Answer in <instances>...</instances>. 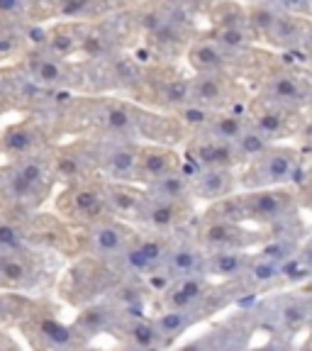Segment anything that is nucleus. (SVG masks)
Instances as JSON below:
<instances>
[{
	"instance_id": "1",
	"label": "nucleus",
	"mask_w": 312,
	"mask_h": 351,
	"mask_svg": "<svg viewBox=\"0 0 312 351\" xmlns=\"http://www.w3.org/2000/svg\"><path fill=\"white\" fill-rule=\"evenodd\" d=\"M307 161L298 142H274L239 166V191L271 186H298Z\"/></svg>"
},
{
	"instance_id": "2",
	"label": "nucleus",
	"mask_w": 312,
	"mask_h": 351,
	"mask_svg": "<svg viewBox=\"0 0 312 351\" xmlns=\"http://www.w3.org/2000/svg\"><path fill=\"white\" fill-rule=\"evenodd\" d=\"M239 197L244 208V219L249 225L263 227L269 232L288 225L305 213L300 205L298 186L252 188V191H239Z\"/></svg>"
},
{
	"instance_id": "3",
	"label": "nucleus",
	"mask_w": 312,
	"mask_h": 351,
	"mask_svg": "<svg viewBox=\"0 0 312 351\" xmlns=\"http://www.w3.org/2000/svg\"><path fill=\"white\" fill-rule=\"evenodd\" d=\"M244 112L249 125L271 142H298L307 122L305 110L276 103L259 93H252Z\"/></svg>"
},
{
	"instance_id": "4",
	"label": "nucleus",
	"mask_w": 312,
	"mask_h": 351,
	"mask_svg": "<svg viewBox=\"0 0 312 351\" xmlns=\"http://www.w3.org/2000/svg\"><path fill=\"white\" fill-rule=\"evenodd\" d=\"M56 213L66 222L78 227L93 225L110 215L108 195H105V178H91V181L69 183L56 195Z\"/></svg>"
},
{
	"instance_id": "5",
	"label": "nucleus",
	"mask_w": 312,
	"mask_h": 351,
	"mask_svg": "<svg viewBox=\"0 0 312 351\" xmlns=\"http://www.w3.org/2000/svg\"><path fill=\"white\" fill-rule=\"evenodd\" d=\"M137 230L132 222L120 217H103L93 225L81 227L78 234V252L91 254V256L105 258V261H117L127 249L137 241Z\"/></svg>"
},
{
	"instance_id": "6",
	"label": "nucleus",
	"mask_w": 312,
	"mask_h": 351,
	"mask_svg": "<svg viewBox=\"0 0 312 351\" xmlns=\"http://www.w3.org/2000/svg\"><path fill=\"white\" fill-rule=\"evenodd\" d=\"M193 234L197 237V241L208 252H215V249H249V252H254L269 237V230L249 225V222H235V219L200 215Z\"/></svg>"
},
{
	"instance_id": "7",
	"label": "nucleus",
	"mask_w": 312,
	"mask_h": 351,
	"mask_svg": "<svg viewBox=\"0 0 312 351\" xmlns=\"http://www.w3.org/2000/svg\"><path fill=\"white\" fill-rule=\"evenodd\" d=\"M193 103L210 110H247L252 98L244 78L235 73H193Z\"/></svg>"
},
{
	"instance_id": "8",
	"label": "nucleus",
	"mask_w": 312,
	"mask_h": 351,
	"mask_svg": "<svg viewBox=\"0 0 312 351\" xmlns=\"http://www.w3.org/2000/svg\"><path fill=\"white\" fill-rule=\"evenodd\" d=\"M49 164L54 178L64 186L98 178V139H76L49 149Z\"/></svg>"
},
{
	"instance_id": "9",
	"label": "nucleus",
	"mask_w": 312,
	"mask_h": 351,
	"mask_svg": "<svg viewBox=\"0 0 312 351\" xmlns=\"http://www.w3.org/2000/svg\"><path fill=\"white\" fill-rule=\"evenodd\" d=\"M147 112L125 100L98 98L86 105V120L93 122L103 137H134L142 134Z\"/></svg>"
},
{
	"instance_id": "10",
	"label": "nucleus",
	"mask_w": 312,
	"mask_h": 351,
	"mask_svg": "<svg viewBox=\"0 0 312 351\" xmlns=\"http://www.w3.org/2000/svg\"><path fill=\"white\" fill-rule=\"evenodd\" d=\"M112 263L115 261H105L98 256H86L69 271V280H66V298L71 302H95V298L103 295V293L112 291L115 285V276H112Z\"/></svg>"
},
{
	"instance_id": "11",
	"label": "nucleus",
	"mask_w": 312,
	"mask_h": 351,
	"mask_svg": "<svg viewBox=\"0 0 312 351\" xmlns=\"http://www.w3.org/2000/svg\"><path fill=\"white\" fill-rule=\"evenodd\" d=\"M20 329L29 339L32 346L39 349H76L86 346L81 335L73 324H66L54 313H47L42 305H34V310L25 319H20Z\"/></svg>"
},
{
	"instance_id": "12",
	"label": "nucleus",
	"mask_w": 312,
	"mask_h": 351,
	"mask_svg": "<svg viewBox=\"0 0 312 351\" xmlns=\"http://www.w3.org/2000/svg\"><path fill=\"white\" fill-rule=\"evenodd\" d=\"M47 276L42 258L34 247L0 252V291H34Z\"/></svg>"
},
{
	"instance_id": "13",
	"label": "nucleus",
	"mask_w": 312,
	"mask_h": 351,
	"mask_svg": "<svg viewBox=\"0 0 312 351\" xmlns=\"http://www.w3.org/2000/svg\"><path fill=\"white\" fill-rule=\"evenodd\" d=\"M139 159V142L134 137H100L98 169L103 178L134 181Z\"/></svg>"
},
{
	"instance_id": "14",
	"label": "nucleus",
	"mask_w": 312,
	"mask_h": 351,
	"mask_svg": "<svg viewBox=\"0 0 312 351\" xmlns=\"http://www.w3.org/2000/svg\"><path fill=\"white\" fill-rule=\"evenodd\" d=\"M183 171L193 181V197L203 203H215L222 197L239 191V169H225V166H195L193 161H183Z\"/></svg>"
},
{
	"instance_id": "15",
	"label": "nucleus",
	"mask_w": 312,
	"mask_h": 351,
	"mask_svg": "<svg viewBox=\"0 0 312 351\" xmlns=\"http://www.w3.org/2000/svg\"><path fill=\"white\" fill-rule=\"evenodd\" d=\"M310 25H312V17L298 15V12H291L278 5V12H276L271 27L261 37V47H266L271 51H278V54L296 56L300 51L302 39H305Z\"/></svg>"
},
{
	"instance_id": "16",
	"label": "nucleus",
	"mask_w": 312,
	"mask_h": 351,
	"mask_svg": "<svg viewBox=\"0 0 312 351\" xmlns=\"http://www.w3.org/2000/svg\"><path fill=\"white\" fill-rule=\"evenodd\" d=\"M22 71L42 88H73L83 81L81 71L73 69L69 59H56L44 51H29L22 61Z\"/></svg>"
},
{
	"instance_id": "17",
	"label": "nucleus",
	"mask_w": 312,
	"mask_h": 351,
	"mask_svg": "<svg viewBox=\"0 0 312 351\" xmlns=\"http://www.w3.org/2000/svg\"><path fill=\"white\" fill-rule=\"evenodd\" d=\"M193 219V200H171V197L149 195L137 225L152 232H181Z\"/></svg>"
},
{
	"instance_id": "18",
	"label": "nucleus",
	"mask_w": 312,
	"mask_h": 351,
	"mask_svg": "<svg viewBox=\"0 0 312 351\" xmlns=\"http://www.w3.org/2000/svg\"><path fill=\"white\" fill-rule=\"evenodd\" d=\"M183 156H186L188 161H193L195 166H205V169H210V166L239 169V166L244 164L235 142L210 137V134H191V137L186 139Z\"/></svg>"
},
{
	"instance_id": "19",
	"label": "nucleus",
	"mask_w": 312,
	"mask_h": 351,
	"mask_svg": "<svg viewBox=\"0 0 312 351\" xmlns=\"http://www.w3.org/2000/svg\"><path fill=\"white\" fill-rule=\"evenodd\" d=\"M47 149H49V134L34 117H25L0 132V152L3 156H8V161L27 154L47 152Z\"/></svg>"
},
{
	"instance_id": "20",
	"label": "nucleus",
	"mask_w": 312,
	"mask_h": 351,
	"mask_svg": "<svg viewBox=\"0 0 312 351\" xmlns=\"http://www.w3.org/2000/svg\"><path fill=\"white\" fill-rule=\"evenodd\" d=\"M183 161H186V156H183L176 147H171V144H161V142L139 144L137 176H134V181L147 186V183L156 181V178H161V176L181 171Z\"/></svg>"
},
{
	"instance_id": "21",
	"label": "nucleus",
	"mask_w": 312,
	"mask_h": 351,
	"mask_svg": "<svg viewBox=\"0 0 312 351\" xmlns=\"http://www.w3.org/2000/svg\"><path fill=\"white\" fill-rule=\"evenodd\" d=\"M105 195H108L110 215L112 217L127 219L132 225H137L149 193L137 181H112V178H105Z\"/></svg>"
},
{
	"instance_id": "22",
	"label": "nucleus",
	"mask_w": 312,
	"mask_h": 351,
	"mask_svg": "<svg viewBox=\"0 0 312 351\" xmlns=\"http://www.w3.org/2000/svg\"><path fill=\"white\" fill-rule=\"evenodd\" d=\"M205 256L208 249L197 241V237H173L171 252L166 256L164 269L171 274V278H183V276L205 274Z\"/></svg>"
},
{
	"instance_id": "23",
	"label": "nucleus",
	"mask_w": 312,
	"mask_h": 351,
	"mask_svg": "<svg viewBox=\"0 0 312 351\" xmlns=\"http://www.w3.org/2000/svg\"><path fill=\"white\" fill-rule=\"evenodd\" d=\"M112 335L127 349H161V346H166L154 317H144V315L120 317V322L112 329Z\"/></svg>"
},
{
	"instance_id": "24",
	"label": "nucleus",
	"mask_w": 312,
	"mask_h": 351,
	"mask_svg": "<svg viewBox=\"0 0 312 351\" xmlns=\"http://www.w3.org/2000/svg\"><path fill=\"white\" fill-rule=\"evenodd\" d=\"M120 322V310H117L112 302H88L78 310L76 319H73V327L81 335V339L91 341L93 337H100L105 332H112L115 324Z\"/></svg>"
},
{
	"instance_id": "25",
	"label": "nucleus",
	"mask_w": 312,
	"mask_h": 351,
	"mask_svg": "<svg viewBox=\"0 0 312 351\" xmlns=\"http://www.w3.org/2000/svg\"><path fill=\"white\" fill-rule=\"evenodd\" d=\"M244 293H271L283 285V263L254 252L247 271L239 278Z\"/></svg>"
},
{
	"instance_id": "26",
	"label": "nucleus",
	"mask_w": 312,
	"mask_h": 351,
	"mask_svg": "<svg viewBox=\"0 0 312 351\" xmlns=\"http://www.w3.org/2000/svg\"><path fill=\"white\" fill-rule=\"evenodd\" d=\"M249 249H215L208 252L205 256V274L213 280L219 283H230V280H239L247 271L249 261H252Z\"/></svg>"
},
{
	"instance_id": "27",
	"label": "nucleus",
	"mask_w": 312,
	"mask_h": 351,
	"mask_svg": "<svg viewBox=\"0 0 312 351\" xmlns=\"http://www.w3.org/2000/svg\"><path fill=\"white\" fill-rule=\"evenodd\" d=\"M83 22L78 20H66L59 22L56 27L49 29V37L44 44V54H51L56 59H71L73 54L81 51V37H83Z\"/></svg>"
},
{
	"instance_id": "28",
	"label": "nucleus",
	"mask_w": 312,
	"mask_h": 351,
	"mask_svg": "<svg viewBox=\"0 0 312 351\" xmlns=\"http://www.w3.org/2000/svg\"><path fill=\"white\" fill-rule=\"evenodd\" d=\"M34 213H15V210L0 208V252L32 247L27 234V219Z\"/></svg>"
},
{
	"instance_id": "29",
	"label": "nucleus",
	"mask_w": 312,
	"mask_h": 351,
	"mask_svg": "<svg viewBox=\"0 0 312 351\" xmlns=\"http://www.w3.org/2000/svg\"><path fill=\"white\" fill-rule=\"evenodd\" d=\"M78 54H83L88 61H108L110 56L117 54L115 37L105 27L86 25V27H83V37H81V51H78Z\"/></svg>"
},
{
	"instance_id": "30",
	"label": "nucleus",
	"mask_w": 312,
	"mask_h": 351,
	"mask_svg": "<svg viewBox=\"0 0 312 351\" xmlns=\"http://www.w3.org/2000/svg\"><path fill=\"white\" fill-rule=\"evenodd\" d=\"M147 193L154 197H171V200H195L193 197V181L186 171H173L169 176H161L156 181L147 183Z\"/></svg>"
},
{
	"instance_id": "31",
	"label": "nucleus",
	"mask_w": 312,
	"mask_h": 351,
	"mask_svg": "<svg viewBox=\"0 0 312 351\" xmlns=\"http://www.w3.org/2000/svg\"><path fill=\"white\" fill-rule=\"evenodd\" d=\"M200 319H203V315L188 313V310H161V313L154 317V322H156L166 346H169V344H173L178 337L186 335L188 329L200 322Z\"/></svg>"
},
{
	"instance_id": "32",
	"label": "nucleus",
	"mask_w": 312,
	"mask_h": 351,
	"mask_svg": "<svg viewBox=\"0 0 312 351\" xmlns=\"http://www.w3.org/2000/svg\"><path fill=\"white\" fill-rule=\"evenodd\" d=\"M37 300L27 298L20 291H0V327L5 324H20L34 310Z\"/></svg>"
},
{
	"instance_id": "33",
	"label": "nucleus",
	"mask_w": 312,
	"mask_h": 351,
	"mask_svg": "<svg viewBox=\"0 0 312 351\" xmlns=\"http://www.w3.org/2000/svg\"><path fill=\"white\" fill-rule=\"evenodd\" d=\"M32 0H0V20H25Z\"/></svg>"
},
{
	"instance_id": "34",
	"label": "nucleus",
	"mask_w": 312,
	"mask_h": 351,
	"mask_svg": "<svg viewBox=\"0 0 312 351\" xmlns=\"http://www.w3.org/2000/svg\"><path fill=\"white\" fill-rule=\"evenodd\" d=\"M298 193H300V205L305 213L312 215V161H307L302 178L298 181Z\"/></svg>"
},
{
	"instance_id": "35",
	"label": "nucleus",
	"mask_w": 312,
	"mask_h": 351,
	"mask_svg": "<svg viewBox=\"0 0 312 351\" xmlns=\"http://www.w3.org/2000/svg\"><path fill=\"white\" fill-rule=\"evenodd\" d=\"M276 3H278L280 8H285V10L312 17V0H276Z\"/></svg>"
},
{
	"instance_id": "36",
	"label": "nucleus",
	"mask_w": 312,
	"mask_h": 351,
	"mask_svg": "<svg viewBox=\"0 0 312 351\" xmlns=\"http://www.w3.org/2000/svg\"><path fill=\"white\" fill-rule=\"evenodd\" d=\"M298 144H300L305 161H312V117H307L305 130H302V134H300V139H298Z\"/></svg>"
},
{
	"instance_id": "37",
	"label": "nucleus",
	"mask_w": 312,
	"mask_h": 351,
	"mask_svg": "<svg viewBox=\"0 0 312 351\" xmlns=\"http://www.w3.org/2000/svg\"><path fill=\"white\" fill-rule=\"evenodd\" d=\"M181 3L188 8V10L195 12V15H208L210 8H213L217 0H181Z\"/></svg>"
},
{
	"instance_id": "38",
	"label": "nucleus",
	"mask_w": 312,
	"mask_h": 351,
	"mask_svg": "<svg viewBox=\"0 0 312 351\" xmlns=\"http://www.w3.org/2000/svg\"><path fill=\"white\" fill-rule=\"evenodd\" d=\"M5 176H8V164H0V203H3V191H5Z\"/></svg>"
},
{
	"instance_id": "39",
	"label": "nucleus",
	"mask_w": 312,
	"mask_h": 351,
	"mask_svg": "<svg viewBox=\"0 0 312 351\" xmlns=\"http://www.w3.org/2000/svg\"><path fill=\"white\" fill-rule=\"evenodd\" d=\"M300 346H302V349H312V322L307 324V329H305V339L300 341Z\"/></svg>"
},
{
	"instance_id": "40",
	"label": "nucleus",
	"mask_w": 312,
	"mask_h": 351,
	"mask_svg": "<svg viewBox=\"0 0 312 351\" xmlns=\"http://www.w3.org/2000/svg\"><path fill=\"white\" fill-rule=\"evenodd\" d=\"M122 0H98V5H105V8H117Z\"/></svg>"
},
{
	"instance_id": "41",
	"label": "nucleus",
	"mask_w": 312,
	"mask_h": 351,
	"mask_svg": "<svg viewBox=\"0 0 312 351\" xmlns=\"http://www.w3.org/2000/svg\"><path fill=\"white\" fill-rule=\"evenodd\" d=\"M305 112H307V117H312V93H310V98H307V105H305Z\"/></svg>"
},
{
	"instance_id": "42",
	"label": "nucleus",
	"mask_w": 312,
	"mask_h": 351,
	"mask_svg": "<svg viewBox=\"0 0 312 351\" xmlns=\"http://www.w3.org/2000/svg\"><path fill=\"white\" fill-rule=\"evenodd\" d=\"M247 5H252V3H276V0H244Z\"/></svg>"
},
{
	"instance_id": "43",
	"label": "nucleus",
	"mask_w": 312,
	"mask_h": 351,
	"mask_svg": "<svg viewBox=\"0 0 312 351\" xmlns=\"http://www.w3.org/2000/svg\"><path fill=\"white\" fill-rule=\"evenodd\" d=\"M0 154H3V152H0Z\"/></svg>"
}]
</instances>
